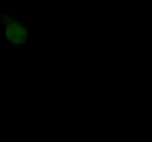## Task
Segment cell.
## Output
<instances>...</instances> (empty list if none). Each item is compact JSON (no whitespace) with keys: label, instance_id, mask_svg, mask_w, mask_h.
Wrapping results in <instances>:
<instances>
[{"label":"cell","instance_id":"6da1fadb","mask_svg":"<svg viewBox=\"0 0 152 142\" xmlns=\"http://www.w3.org/2000/svg\"><path fill=\"white\" fill-rule=\"evenodd\" d=\"M4 35L7 41L13 45H22L28 40V30L22 22L11 15H4L2 18Z\"/></svg>","mask_w":152,"mask_h":142}]
</instances>
